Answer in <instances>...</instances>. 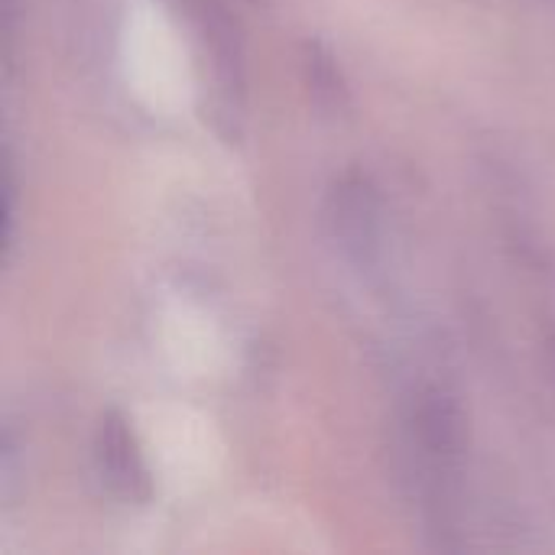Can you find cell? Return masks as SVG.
I'll return each instance as SVG.
<instances>
[{
	"label": "cell",
	"mask_w": 555,
	"mask_h": 555,
	"mask_svg": "<svg viewBox=\"0 0 555 555\" xmlns=\"http://www.w3.org/2000/svg\"><path fill=\"white\" fill-rule=\"evenodd\" d=\"M406 442L416 459L426 514L436 517L433 527L442 530L446 511L452 507V488L462 475L468 449V420L449 387L426 384L416 390L406 410Z\"/></svg>",
	"instance_id": "cell-1"
},
{
	"label": "cell",
	"mask_w": 555,
	"mask_h": 555,
	"mask_svg": "<svg viewBox=\"0 0 555 555\" xmlns=\"http://www.w3.org/2000/svg\"><path fill=\"white\" fill-rule=\"evenodd\" d=\"M192 29L202 59L211 65L215 88V117L228 124V137L237 133L234 120L244 111L247 94V55L244 33L224 0H166Z\"/></svg>",
	"instance_id": "cell-2"
},
{
	"label": "cell",
	"mask_w": 555,
	"mask_h": 555,
	"mask_svg": "<svg viewBox=\"0 0 555 555\" xmlns=\"http://www.w3.org/2000/svg\"><path fill=\"white\" fill-rule=\"evenodd\" d=\"M325 231L348 263L371 270L380 257V189L361 169L341 172L322 205Z\"/></svg>",
	"instance_id": "cell-3"
},
{
	"label": "cell",
	"mask_w": 555,
	"mask_h": 555,
	"mask_svg": "<svg viewBox=\"0 0 555 555\" xmlns=\"http://www.w3.org/2000/svg\"><path fill=\"white\" fill-rule=\"evenodd\" d=\"M94 468L101 485L124 504H146L153 498V478L133 433V423L120 410H107L94 429Z\"/></svg>",
	"instance_id": "cell-4"
},
{
	"label": "cell",
	"mask_w": 555,
	"mask_h": 555,
	"mask_svg": "<svg viewBox=\"0 0 555 555\" xmlns=\"http://www.w3.org/2000/svg\"><path fill=\"white\" fill-rule=\"evenodd\" d=\"M302 81H306V91L312 98V104L335 117V114H345L351 107V88H348V78L338 65V59L332 55V49L319 39H306L302 42Z\"/></svg>",
	"instance_id": "cell-5"
},
{
	"label": "cell",
	"mask_w": 555,
	"mask_h": 555,
	"mask_svg": "<svg viewBox=\"0 0 555 555\" xmlns=\"http://www.w3.org/2000/svg\"><path fill=\"white\" fill-rule=\"evenodd\" d=\"M546 354H550V367H553L555 377V322L550 325V335H546Z\"/></svg>",
	"instance_id": "cell-6"
},
{
	"label": "cell",
	"mask_w": 555,
	"mask_h": 555,
	"mask_svg": "<svg viewBox=\"0 0 555 555\" xmlns=\"http://www.w3.org/2000/svg\"><path fill=\"white\" fill-rule=\"evenodd\" d=\"M250 3H263V0H250Z\"/></svg>",
	"instance_id": "cell-7"
}]
</instances>
